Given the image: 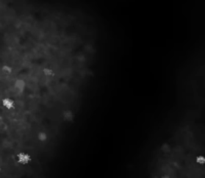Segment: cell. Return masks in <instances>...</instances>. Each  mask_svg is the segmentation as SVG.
<instances>
[{
	"label": "cell",
	"instance_id": "obj_1",
	"mask_svg": "<svg viewBox=\"0 0 205 178\" xmlns=\"http://www.w3.org/2000/svg\"><path fill=\"white\" fill-rule=\"evenodd\" d=\"M79 11H80V10H79ZM81 12H82L83 14H85L84 12H83V11H81ZM85 15H86V16H87V17H88V18H89V19L91 20V22H92V23H93L94 25H95V27L97 28V30H98V32H99V34H100V38H101V33H100V31H99V29H98V27H97V25H96L95 23H94V21H93L92 19H91V18H90V17L88 16V15H87V14H85ZM101 41H102V39H101ZM55 149H56V148H55ZM55 149H54V151H55ZM46 162H47V161H46ZM46 162H45V163H46ZM45 163H42V164H45ZM42 164H38V165H42Z\"/></svg>",
	"mask_w": 205,
	"mask_h": 178
}]
</instances>
